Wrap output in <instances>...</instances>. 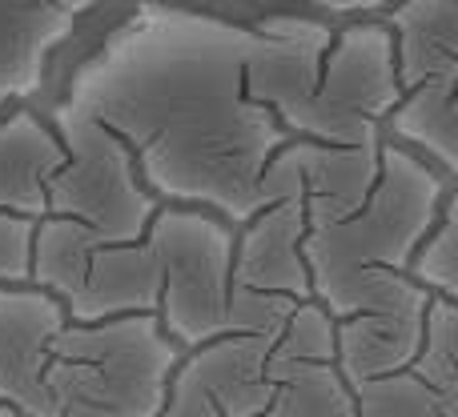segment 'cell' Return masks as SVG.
I'll return each instance as SVG.
<instances>
[{
	"instance_id": "1",
	"label": "cell",
	"mask_w": 458,
	"mask_h": 417,
	"mask_svg": "<svg viewBox=\"0 0 458 417\" xmlns=\"http://www.w3.org/2000/svg\"><path fill=\"white\" fill-rule=\"evenodd\" d=\"M250 24L185 4H137L72 72L61 109L113 133L157 205L242 229L266 209L261 181L285 141L245 93Z\"/></svg>"
},
{
	"instance_id": "2",
	"label": "cell",
	"mask_w": 458,
	"mask_h": 417,
	"mask_svg": "<svg viewBox=\"0 0 458 417\" xmlns=\"http://www.w3.org/2000/svg\"><path fill=\"white\" fill-rule=\"evenodd\" d=\"M451 193V177L403 145L382 141L374 189L301 233L310 301L330 321H346L419 289L406 277V265L435 229Z\"/></svg>"
},
{
	"instance_id": "3",
	"label": "cell",
	"mask_w": 458,
	"mask_h": 417,
	"mask_svg": "<svg viewBox=\"0 0 458 417\" xmlns=\"http://www.w3.org/2000/svg\"><path fill=\"white\" fill-rule=\"evenodd\" d=\"M145 241L161 261L157 325L182 354L225 333L282 329L298 301L233 289V225L201 209L157 205Z\"/></svg>"
},
{
	"instance_id": "4",
	"label": "cell",
	"mask_w": 458,
	"mask_h": 417,
	"mask_svg": "<svg viewBox=\"0 0 458 417\" xmlns=\"http://www.w3.org/2000/svg\"><path fill=\"white\" fill-rule=\"evenodd\" d=\"M177 362L153 317L64 321L45 362L48 417H157Z\"/></svg>"
},
{
	"instance_id": "5",
	"label": "cell",
	"mask_w": 458,
	"mask_h": 417,
	"mask_svg": "<svg viewBox=\"0 0 458 417\" xmlns=\"http://www.w3.org/2000/svg\"><path fill=\"white\" fill-rule=\"evenodd\" d=\"M378 21L394 48L398 104L382 141L458 177V0H394Z\"/></svg>"
},
{
	"instance_id": "6",
	"label": "cell",
	"mask_w": 458,
	"mask_h": 417,
	"mask_svg": "<svg viewBox=\"0 0 458 417\" xmlns=\"http://www.w3.org/2000/svg\"><path fill=\"white\" fill-rule=\"evenodd\" d=\"M48 125L64 141V161L45 185V221H69L97 241H141L157 201L125 145L61 104Z\"/></svg>"
},
{
	"instance_id": "7",
	"label": "cell",
	"mask_w": 458,
	"mask_h": 417,
	"mask_svg": "<svg viewBox=\"0 0 458 417\" xmlns=\"http://www.w3.org/2000/svg\"><path fill=\"white\" fill-rule=\"evenodd\" d=\"M394 104L398 80L390 32L378 16H358V21L334 29L322 77H318V88L310 96L293 141L342 145V149L374 145L382 141V129H386Z\"/></svg>"
},
{
	"instance_id": "8",
	"label": "cell",
	"mask_w": 458,
	"mask_h": 417,
	"mask_svg": "<svg viewBox=\"0 0 458 417\" xmlns=\"http://www.w3.org/2000/svg\"><path fill=\"white\" fill-rule=\"evenodd\" d=\"M277 333H225L182 354L157 417H266Z\"/></svg>"
},
{
	"instance_id": "9",
	"label": "cell",
	"mask_w": 458,
	"mask_h": 417,
	"mask_svg": "<svg viewBox=\"0 0 458 417\" xmlns=\"http://www.w3.org/2000/svg\"><path fill=\"white\" fill-rule=\"evenodd\" d=\"M334 29L318 16H269L250 24L245 53V93L277 117V125L298 137L306 104L322 77Z\"/></svg>"
},
{
	"instance_id": "10",
	"label": "cell",
	"mask_w": 458,
	"mask_h": 417,
	"mask_svg": "<svg viewBox=\"0 0 458 417\" xmlns=\"http://www.w3.org/2000/svg\"><path fill=\"white\" fill-rule=\"evenodd\" d=\"M266 417H358L354 389L334 365V321L301 301L274 341V397Z\"/></svg>"
},
{
	"instance_id": "11",
	"label": "cell",
	"mask_w": 458,
	"mask_h": 417,
	"mask_svg": "<svg viewBox=\"0 0 458 417\" xmlns=\"http://www.w3.org/2000/svg\"><path fill=\"white\" fill-rule=\"evenodd\" d=\"M64 321V309L45 289H0V405L16 417H48L45 362Z\"/></svg>"
},
{
	"instance_id": "12",
	"label": "cell",
	"mask_w": 458,
	"mask_h": 417,
	"mask_svg": "<svg viewBox=\"0 0 458 417\" xmlns=\"http://www.w3.org/2000/svg\"><path fill=\"white\" fill-rule=\"evenodd\" d=\"M105 0H0V109L40 93L48 61Z\"/></svg>"
},
{
	"instance_id": "13",
	"label": "cell",
	"mask_w": 458,
	"mask_h": 417,
	"mask_svg": "<svg viewBox=\"0 0 458 417\" xmlns=\"http://www.w3.org/2000/svg\"><path fill=\"white\" fill-rule=\"evenodd\" d=\"M430 293L411 289L406 297L390 301L370 313L334 321V365L350 389L374 378H390L414 365L427 333Z\"/></svg>"
},
{
	"instance_id": "14",
	"label": "cell",
	"mask_w": 458,
	"mask_h": 417,
	"mask_svg": "<svg viewBox=\"0 0 458 417\" xmlns=\"http://www.w3.org/2000/svg\"><path fill=\"white\" fill-rule=\"evenodd\" d=\"M301 221L298 197H277L258 209L242 229H233V289L261 297L310 301V273L301 261Z\"/></svg>"
},
{
	"instance_id": "15",
	"label": "cell",
	"mask_w": 458,
	"mask_h": 417,
	"mask_svg": "<svg viewBox=\"0 0 458 417\" xmlns=\"http://www.w3.org/2000/svg\"><path fill=\"white\" fill-rule=\"evenodd\" d=\"M64 141L32 109L0 117V213L40 225L45 221V185L61 169Z\"/></svg>"
},
{
	"instance_id": "16",
	"label": "cell",
	"mask_w": 458,
	"mask_h": 417,
	"mask_svg": "<svg viewBox=\"0 0 458 417\" xmlns=\"http://www.w3.org/2000/svg\"><path fill=\"white\" fill-rule=\"evenodd\" d=\"M354 410L358 417H458V405H446L414 370L354 386Z\"/></svg>"
},
{
	"instance_id": "17",
	"label": "cell",
	"mask_w": 458,
	"mask_h": 417,
	"mask_svg": "<svg viewBox=\"0 0 458 417\" xmlns=\"http://www.w3.org/2000/svg\"><path fill=\"white\" fill-rule=\"evenodd\" d=\"M406 277L419 289H427L430 297L458 305V201H454V193L446 197V205L438 213L435 229L427 233V241L414 249Z\"/></svg>"
},
{
	"instance_id": "18",
	"label": "cell",
	"mask_w": 458,
	"mask_h": 417,
	"mask_svg": "<svg viewBox=\"0 0 458 417\" xmlns=\"http://www.w3.org/2000/svg\"><path fill=\"white\" fill-rule=\"evenodd\" d=\"M446 405H458V305L430 297L422 349L411 365Z\"/></svg>"
},
{
	"instance_id": "19",
	"label": "cell",
	"mask_w": 458,
	"mask_h": 417,
	"mask_svg": "<svg viewBox=\"0 0 458 417\" xmlns=\"http://www.w3.org/2000/svg\"><path fill=\"white\" fill-rule=\"evenodd\" d=\"M32 221L0 213V289L8 285H29L32 265Z\"/></svg>"
},
{
	"instance_id": "20",
	"label": "cell",
	"mask_w": 458,
	"mask_h": 417,
	"mask_svg": "<svg viewBox=\"0 0 458 417\" xmlns=\"http://www.w3.org/2000/svg\"><path fill=\"white\" fill-rule=\"evenodd\" d=\"M266 4H290V0H266ZM298 4H310L330 16H378V13H386L394 0H298Z\"/></svg>"
},
{
	"instance_id": "21",
	"label": "cell",
	"mask_w": 458,
	"mask_h": 417,
	"mask_svg": "<svg viewBox=\"0 0 458 417\" xmlns=\"http://www.w3.org/2000/svg\"><path fill=\"white\" fill-rule=\"evenodd\" d=\"M0 417H16V413H13V410H4V405H0Z\"/></svg>"
}]
</instances>
